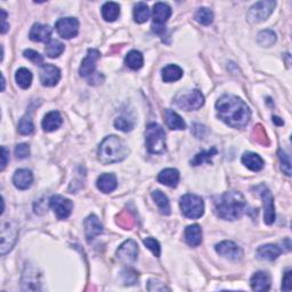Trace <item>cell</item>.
Returning <instances> with one entry per match:
<instances>
[{"label": "cell", "mask_w": 292, "mask_h": 292, "mask_svg": "<svg viewBox=\"0 0 292 292\" xmlns=\"http://www.w3.org/2000/svg\"><path fill=\"white\" fill-rule=\"evenodd\" d=\"M217 114L227 126L244 128L251 118V111L244 102L234 95H224L216 103Z\"/></svg>", "instance_id": "obj_1"}, {"label": "cell", "mask_w": 292, "mask_h": 292, "mask_svg": "<svg viewBox=\"0 0 292 292\" xmlns=\"http://www.w3.org/2000/svg\"><path fill=\"white\" fill-rule=\"evenodd\" d=\"M247 209V201L240 192H226L216 201L217 216L224 220H236L242 217Z\"/></svg>", "instance_id": "obj_2"}, {"label": "cell", "mask_w": 292, "mask_h": 292, "mask_svg": "<svg viewBox=\"0 0 292 292\" xmlns=\"http://www.w3.org/2000/svg\"><path fill=\"white\" fill-rule=\"evenodd\" d=\"M129 148L123 140L118 136H109L103 140L99 147V159L104 165L117 164L126 159Z\"/></svg>", "instance_id": "obj_3"}, {"label": "cell", "mask_w": 292, "mask_h": 292, "mask_svg": "<svg viewBox=\"0 0 292 292\" xmlns=\"http://www.w3.org/2000/svg\"><path fill=\"white\" fill-rule=\"evenodd\" d=\"M147 150L152 154H162L166 151V134L164 128L157 123H150L145 132Z\"/></svg>", "instance_id": "obj_4"}, {"label": "cell", "mask_w": 292, "mask_h": 292, "mask_svg": "<svg viewBox=\"0 0 292 292\" xmlns=\"http://www.w3.org/2000/svg\"><path fill=\"white\" fill-rule=\"evenodd\" d=\"M182 214L189 219H198L205 214L203 199L196 194H185L179 202Z\"/></svg>", "instance_id": "obj_5"}, {"label": "cell", "mask_w": 292, "mask_h": 292, "mask_svg": "<svg viewBox=\"0 0 292 292\" xmlns=\"http://www.w3.org/2000/svg\"><path fill=\"white\" fill-rule=\"evenodd\" d=\"M176 105L185 111H196L205 104V96L198 89L179 94L175 100Z\"/></svg>", "instance_id": "obj_6"}, {"label": "cell", "mask_w": 292, "mask_h": 292, "mask_svg": "<svg viewBox=\"0 0 292 292\" xmlns=\"http://www.w3.org/2000/svg\"><path fill=\"white\" fill-rule=\"evenodd\" d=\"M276 3L273 0H262L251 6L248 12V20L251 23H261L266 21L274 11Z\"/></svg>", "instance_id": "obj_7"}, {"label": "cell", "mask_w": 292, "mask_h": 292, "mask_svg": "<svg viewBox=\"0 0 292 292\" xmlns=\"http://www.w3.org/2000/svg\"><path fill=\"white\" fill-rule=\"evenodd\" d=\"M258 193L261 194L263 206H264V221L267 225H272L275 221V206H274V198L272 193L265 185H261L257 187Z\"/></svg>", "instance_id": "obj_8"}, {"label": "cell", "mask_w": 292, "mask_h": 292, "mask_svg": "<svg viewBox=\"0 0 292 292\" xmlns=\"http://www.w3.org/2000/svg\"><path fill=\"white\" fill-rule=\"evenodd\" d=\"M17 229L13 222H4L2 226V254L5 256L7 252L11 251L17 240Z\"/></svg>", "instance_id": "obj_9"}, {"label": "cell", "mask_w": 292, "mask_h": 292, "mask_svg": "<svg viewBox=\"0 0 292 292\" xmlns=\"http://www.w3.org/2000/svg\"><path fill=\"white\" fill-rule=\"evenodd\" d=\"M49 206L56 214L58 219H67L68 217H70L72 209H73V203L71 200L64 198L62 196H53L49 200Z\"/></svg>", "instance_id": "obj_10"}, {"label": "cell", "mask_w": 292, "mask_h": 292, "mask_svg": "<svg viewBox=\"0 0 292 292\" xmlns=\"http://www.w3.org/2000/svg\"><path fill=\"white\" fill-rule=\"evenodd\" d=\"M117 257L126 265L135 263L138 257V245L134 240H127L117 250Z\"/></svg>", "instance_id": "obj_11"}, {"label": "cell", "mask_w": 292, "mask_h": 292, "mask_svg": "<svg viewBox=\"0 0 292 292\" xmlns=\"http://www.w3.org/2000/svg\"><path fill=\"white\" fill-rule=\"evenodd\" d=\"M56 31L57 34L64 39L74 38L79 32V22L74 17H64L59 18L56 22Z\"/></svg>", "instance_id": "obj_12"}, {"label": "cell", "mask_w": 292, "mask_h": 292, "mask_svg": "<svg viewBox=\"0 0 292 292\" xmlns=\"http://www.w3.org/2000/svg\"><path fill=\"white\" fill-rule=\"evenodd\" d=\"M215 249L217 253H219L220 256L227 259H231V261H240L243 256L242 249L232 241H222V242L216 245Z\"/></svg>", "instance_id": "obj_13"}, {"label": "cell", "mask_w": 292, "mask_h": 292, "mask_svg": "<svg viewBox=\"0 0 292 292\" xmlns=\"http://www.w3.org/2000/svg\"><path fill=\"white\" fill-rule=\"evenodd\" d=\"M61 79V71L53 64H45L40 69V81L45 87L56 86Z\"/></svg>", "instance_id": "obj_14"}, {"label": "cell", "mask_w": 292, "mask_h": 292, "mask_svg": "<svg viewBox=\"0 0 292 292\" xmlns=\"http://www.w3.org/2000/svg\"><path fill=\"white\" fill-rule=\"evenodd\" d=\"M101 57V53L97 49H88L87 56L83 59L80 67V70L79 73L83 78L91 77L92 74H95V69H96V63Z\"/></svg>", "instance_id": "obj_15"}, {"label": "cell", "mask_w": 292, "mask_h": 292, "mask_svg": "<svg viewBox=\"0 0 292 292\" xmlns=\"http://www.w3.org/2000/svg\"><path fill=\"white\" fill-rule=\"evenodd\" d=\"M173 11L169 5L165 3H156L153 6V26H164L165 23L169 20Z\"/></svg>", "instance_id": "obj_16"}, {"label": "cell", "mask_w": 292, "mask_h": 292, "mask_svg": "<svg viewBox=\"0 0 292 292\" xmlns=\"http://www.w3.org/2000/svg\"><path fill=\"white\" fill-rule=\"evenodd\" d=\"M52 27L49 25L37 23V24H34V26L31 27L29 37L32 41L48 44L52 40Z\"/></svg>", "instance_id": "obj_17"}, {"label": "cell", "mask_w": 292, "mask_h": 292, "mask_svg": "<svg viewBox=\"0 0 292 292\" xmlns=\"http://www.w3.org/2000/svg\"><path fill=\"white\" fill-rule=\"evenodd\" d=\"M250 285H251V289L253 291H268L271 289V276L267 272L264 271L254 273L251 280H250Z\"/></svg>", "instance_id": "obj_18"}, {"label": "cell", "mask_w": 292, "mask_h": 292, "mask_svg": "<svg viewBox=\"0 0 292 292\" xmlns=\"http://www.w3.org/2000/svg\"><path fill=\"white\" fill-rule=\"evenodd\" d=\"M13 183L16 188L24 191L31 187L34 183V175L27 169H18L13 176Z\"/></svg>", "instance_id": "obj_19"}, {"label": "cell", "mask_w": 292, "mask_h": 292, "mask_svg": "<svg viewBox=\"0 0 292 292\" xmlns=\"http://www.w3.org/2000/svg\"><path fill=\"white\" fill-rule=\"evenodd\" d=\"M103 233V225L95 215L88 216L85 220V234L87 241L94 240L96 236Z\"/></svg>", "instance_id": "obj_20"}, {"label": "cell", "mask_w": 292, "mask_h": 292, "mask_svg": "<svg viewBox=\"0 0 292 292\" xmlns=\"http://www.w3.org/2000/svg\"><path fill=\"white\" fill-rule=\"evenodd\" d=\"M283 251V249L279 247L277 244H265L259 247L256 251V256L261 261L273 262L276 258H279L280 254Z\"/></svg>", "instance_id": "obj_21"}, {"label": "cell", "mask_w": 292, "mask_h": 292, "mask_svg": "<svg viewBox=\"0 0 292 292\" xmlns=\"http://www.w3.org/2000/svg\"><path fill=\"white\" fill-rule=\"evenodd\" d=\"M179 171L174 168H167L157 175V182L169 187H176L179 182Z\"/></svg>", "instance_id": "obj_22"}, {"label": "cell", "mask_w": 292, "mask_h": 292, "mask_svg": "<svg viewBox=\"0 0 292 292\" xmlns=\"http://www.w3.org/2000/svg\"><path fill=\"white\" fill-rule=\"evenodd\" d=\"M185 241L188 245L191 247H198L200 245L202 242V229L200 225L194 224V225H189L186 227L185 230Z\"/></svg>", "instance_id": "obj_23"}, {"label": "cell", "mask_w": 292, "mask_h": 292, "mask_svg": "<svg viewBox=\"0 0 292 292\" xmlns=\"http://www.w3.org/2000/svg\"><path fill=\"white\" fill-rule=\"evenodd\" d=\"M118 186V180L113 174H103L97 179V188L103 193L113 192Z\"/></svg>", "instance_id": "obj_24"}, {"label": "cell", "mask_w": 292, "mask_h": 292, "mask_svg": "<svg viewBox=\"0 0 292 292\" xmlns=\"http://www.w3.org/2000/svg\"><path fill=\"white\" fill-rule=\"evenodd\" d=\"M62 122L63 120L61 114H59L57 111H52V112H49L45 115V118L43 120V128L45 132L52 133L61 127Z\"/></svg>", "instance_id": "obj_25"}, {"label": "cell", "mask_w": 292, "mask_h": 292, "mask_svg": "<svg viewBox=\"0 0 292 292\" xmlns=\"http://www.w3.org/2000/svg\"><path fill=\"white\" fill-rule=\"evenodd\" d=\"M165 119L167 126L173 129V131H184L186 128V123H185L182 117L173 110L168 109L165 111Z\"/></svg>", "instance_id": "obj_26"}, {"label": "cell", "mask_w": 292, "mask_h": 292, "mask_svg": "<svg viewBox=\"0 0 292 292\" xmlns=\"http://www.w3.org/2000/svg\"><path fill=\"white\" fill-rule=\"evenodd\" d=\"M242 164L251 171H261L264 168V160L256 153L247 152L242 155Z\"/></svg>", "instance_id": "obj_27"}, {"label": "cell", "mask_w": 292, "mask_h": 292, "mask_svg": "<svg viewBox=\"0 0 292 292\" xmlns=\"http://www.w3.org/2000/svg\"><path fill=\"white\" fill-rule=\"evenodd\" d=\"M120 15V6L119 4L109 2L105 3L102 7V16L106 22H114Z\"/></svg>", "instance_id": "obj_28"}, {"label": "cell", "mask_w": 292, "mask_h": 292, "mask_svg": "<svg viewBox=\"0 0 292 292\" xmlns=\"http://www.w3.org/2000/svg\"><path fill=\"white\" fill-rule=\"evenodd\" d=\"M183 77V70L178 66L170 64L166 68L162 69V79L165 82H173L177 81Z\"/></svg>", "instance_id": "obj_29"}, {"label": "cell", "mask_w": 292, "mask_h": 292, "mask_svg": "<svg viewBox=\"0 0 292 292\" xmlns=\"http://www.w3.org/2000/svg\"><path fill=\"white\" fill-rule=\"evenodd\" d=\"M152 198L157 205V207H159V210L162 215H166V216L170 215L171 208H170V203H169L168 198H167L166 194H164L161 191H153Z\"/></svg>", "instance_id": "obj_30"}, {"label": "cell", "mask_w": 292, "mask_h": 292, "mask_svg": "<svg viewBox=\"0 0 292 292\" xmlns=\"http://www.w3.org/2000/svg\"><path fill=\"white\" fill-rule=\"evenodd\" d=\"M124 63L128 68H131L132 70H140L144 64V58L143 55L138 50H132L127 54L126 58H124Z\"/></svg>", "instance_id": "obj_31"}, {"label": "cell", "mask_w": 292, "mask_h": 292, "mask_svg": "<svg viewBox=\"0 0 292 292\" xmlns=\"http://www.w3.org/2000/svg\"><path fill=\"white\" fill-rule=\"evenodd\" d=\"M150 8L145 3H138L135 5V7H134V20L135 22L140 23V24L145 23L150 18Z\"/></svg>", "instance_id": "obj_32"}, {"label": "cell", "mask_w": 292, "mask_h": 292, "mask_svg": "<svg viewBox=\"0 0 292 292\" xmlns=\"http://www.w3.org/2000/svg\"><path fill=\"white\" fill-rule=\"evenodd\" d=\"M64 49H66V47H64V45L61 41L52 39L48 44H46L45 52L49 58H57L59 55H62Z\"/></svg>", "instance_id": "obj_33"}, {"label": "cell", "mask_w": 292, "mask_h": 292, "mask_svg": "<svg viewBox=\"0 0 292 292\" xmlns=\"http://www.w3.org/2000/svg\"><path fill=\"white\" fill-rule=\"evenodd\" d=\"M32 73L30 70H27L25 68L18 69L15 74V80L17 85L20 86L22 89H27L31 86L32 82Z\"/></svg>", "instance_id": "obj_34"}, {"label": "cell", "mask_w": 292, "mask_h": 292, "mask_svg": "<svg viewBox=\"0 0 292 292\" xmlns=\"http://www.w3.org/2000/svg\"><path fill=\"white\" fill-rule=\"evenodd\" d=\"M276 34L273 30H264L259 32L257 43L262 46V47H271V46L276 43Z\"/></svg>", "instance_id": "obj_35"}, {"label": "cell", "mask_w": 292, "mask_h": 292, "mask_svg": "<svg viewBox=\"0 0 292 292\" xmlns=\"http://www.w3.org/2000/svg\"><path fill=\"white\" fill-rule=\"evenodd\" d=\"M117 224L123 230H132L135 226V218L131 212L124 210L117 216Z\"/></svg>", "instance_id": "obj_36"}, {"label": "cell", "mask_w": 292, "mask_h": 292, "mask_svg": "<svg viewBox=\"0 0 292 292\" xmlns=\"http://www.w3.org/2000/svg\"><path fill=\"white\" fill-rule=\"evenodd\" d=\"M251 136L253 138V141L259 145H263V146L270 145V140H268L267 134H266L265 129H264L262 124H257V126L253 128Z\"/></svg>", "instance_id": "obj_37"}, {"label": "cell", "mask_w": 292, "mask_h": 292, "mask_svg": "<svg viewBox=\"0 0 292 292\" xmlns=\"http://www.w3.org/2000/svg\"><path fill=\"white\" fill-rule=\"evenodd\" d=\"M196 20L202 25H210L214 22V13L209 8L202 7L197 12Z\"/></svg>", "instance_id": "obj_38"}, {"label": "cell", "mask_w": 292, "mask_h": 292, "mask_svg": "<svg viewBox=\"0 0 292 292\" xmlns=\"http://www.w3.org/2000/svg\"><path fill=\"white\" fill-rule=\"evenodd\" d=\"M114 126H115V128L118 129V131L128 133V132L133 131L134 126H135V123H134L133 119L128 118V117H124V115H121V117H119L118 119H115Z\"/></svg>", "instance_id": "obj_39"}, {"label": "cell", "mask_w": 292, "mask_h": 292, "mask_svg": "<svg viewBox=\"0 0 292 292\" xmlns=\"http://www.w3.org/2000/svg\"><path fill=\"white\" fill-rule=\"evenodd\" d=\"M17 131L21 135H31L35 131L34 122H32V119L30 117H23L20 122H18Z\"/></svg>", "instance_id": "obj_40"}, {"label": "cell", "mask_w": 292, "mask_h": 292, "mask_svg": "<svg viewBox=\"0 0 292 292\" xmlns=\"http://www.w3.org/2000/svg\"><path fill=\"white\" fill-rule=\"evenodd\" d=\"M216 154H217V148H216V147H212L211 150H209V151L199 153V154H197L196 157H194V159H193L192 165H193V166H200V165H202L205 161H207L208 164H209L211 157L215 156Z\"/></svg>", "instance_id": "obj_41"}, {"label": "cell", "mask_w": 292, "mask_h": 292, "mask_svg": "<svg viewBox=\"0 0 292 292\" xmlns=\"http://www.w3.org/2000/svg\"><path fill=\"white\" fill-rule=\"evenodd\" d=\"M23 55H24L25 58L29 59V61H31L34 64H36V66H39V67L45 66V64H44V57L41 56L39 53H37L36 50L26 49V50H24V53H23Z\"/></svg>", "instance_id": "obj_42"}, {"label": "cell", "mask_w": 292, "mask_h": 292, "mask_svg": "<svg viewBox=\"0 0 292 292\" xmlns=\"http://www.w3.org/2000/svg\"><path fill=\"white\" fill-rule=\"evenodd\" d=\"M279 157H280V161H281V167H282V170H283V173L286 176H290L291 175V161H290V156L286 154L284 151L279 150Z\"/></svg>", "instance_id": "obj_43"}, {"label": "cell", "mask_w": 292, "mask_h": 292, "mask_svg": "<svg viewBox=\"0 0 292 292\" xmlns=\"http://www.w3.org/2000/svg\"><path fill=\"white\" fill-rule=\"evenodd\" d=\"M143 243L145 244V247H147L148 249L151 250L152 253L154 254L155 257H160V253H161V247H160V243L157 242L155 239L153 238H146L143 241Z\"/></svg>", "instance_id": "obj_44"}, {"label": "cell", "mask_w": 292, "mask_h": 292, "mask_svg": "<svg viewBox=\"0 0 292 292\" xmlns=\"http://www.w3.org/2000/svg\"><path fill=\"white\" fill-rule=\"evenodd\" d=\"M137 279H138V273H136L135 271L126 270L122 272V280H123V283L126 285L135 284Z\"/></svg>", "instance_id": "obj_45"}, {"label": "cell", "mask_w": 292, "mask_h": 292, "mask_svg": "<svg viewBox=\"0 0 292 292\" xmlns=\"http://www.w3.org/2000/svg\"><path fill=\"white\" fill-rule=\"evenodd\" d=\"M15 155L18 159H25L30 155V146L27 144H18L15 147Z\"/></svg>", "instance_id": "obj_46"}, {"label": "cell", "mask_w": 292, "mask_h": 292, "mask_svg": "<svg viewBox=\"0 0 292 292\" xmlns=\"http://www.w3.org/2000/svg\"><path fill=\"white\" fill-rule=\"evenodd\" d=\"M147 290L148 291H165V290H170V289L167 288L165 283H162V282H159L156 280H150L148 281Z\"/></svg>", "instance_id": "obj_47"}, {"label": "cell", "mask_w": 292, "mask_h": 292, "mask_svg": "<svg viewBox=\"0 0 292 292\" xmlns=\"http://www.w3.org/2000/svg\"><path fill=\"white\" fill-rule=\"evenodd\" d=\"M291 285H292V272L289 270V271H286L284 274L283 283H282V290L290 291Z\"/></svg>", "instance_id": "obj_48"}, {"label": "cell", "mask_w": 292, "mask_h": 292, "mask_svg": "<svg viewBox=\"0 0 292 292\" xmlns=\"http://www.w3.org/2000/svg\"><path fill=\"white\" fill-rule=\"evenodd\" d=\"M8 157H9V152L5 146H2V170L6 168V166L8 164Z\"/></svg>", "instance_id": "obj_49"}, {"label": "cell", "mask_w": 292, "mask_h": 292, "mask_svg": "<svg viewBox=\"0 0 292 292\" xmlns=\"http://www.w3.org/2000/svg\"><path fill=\"white\" fill-rule=\"evenodd\" d=\"M2 14H3V27H2V34H6L7 30H8V27H9V25H7V23H6L7 14H6V12L4 11V9H2Z\"/></svg>", "instance_id": "obj_50"}, {"label": "cell", "mask_w": 292, "mask_h": 292, "mask_svg": "<svg viewBox=\"0 0 292 292\" xmlns=\"http://www.w3.org/2000/svg\"><path fill=\"white\" fill-rule=\"evenodd\" d=\"M273 121L276 122L277 124H283V121H282V120H280V118H277V117L273 118Z\"/></svg>", "instance_id": "obj_51"}, {"label": "cell", "mask_w": 292, "mask_h": 292, "mask_svg": "<svg viewBox=\"0 0 292 292\" xmlns=\"http://www.w3.org/2000/svg\"><path fill=\"white\" fill-rule=\"evenodd\" d=\"M2 79H3V88H2V90L4 91L5 90V77H4V74H2Z\"/></svg>", "instance_id": "obj_52"}]
</instances>
